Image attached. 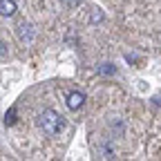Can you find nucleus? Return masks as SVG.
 <instances>
[{"label": "nucleus", "instance_id": "39448f33", "mask_svg": "<svg viewBox=\"0 0 161 161\" xmlns=\"http://www.w3.org/2000/svg\"><path fill=\"white\" fill-rule=\"evenodd\" d=\"M5 56H7V47L0 43V58H5Z\"/></svg>", "mask_w": 161, "mask_h": 161}, {"label": "nucleus", "instance_id": "20e7f679", "mask_svg": "<svg viewBox=\"0 0 161 161\" xmlns=\"http://www.w3.org/2000/svg\"><path fill=\"white\" fill-rule=\"evenodd\" d=\"M14 116H16V108H11V110H9V114H7V121H5L7 125H11V123H14Z\"/></svg>", "mask_w": 161, "mask_h": 161}, {"label": "nucleus", "instance_id": "f257e3e1", "mask_svg": "<svg viewBox=\"0 0 161 161\" xmlns=\"http://www.w3.org/2000/svg\"><path fill=\"white\" fill-rule=\"evenodd\" d=\"M38 128L45 134H49V136H56V134H60L65 130V119L58 112H54V110H45L38 116Z\"/></svg>", "mask_w": 161, "mask_h": 161}, {"label": "nucleus", "instance_id": "f03ea898", "mask_svg": "<svg viewBox=\"0 0 161 161\" xmlns=\"http://www.w3.org/2000/svg\"><path fill=\"white\" fill-rule=\"evenodd\" d=\"M65 103H67L69 110H78V108H83V105H85V94H83V92H78V90H74V92L67 94Z\"/></svg>", "mask_w": 161, "mask_h": 161}, {"label": "nucleus", "instance_id": "7ed1b4c3", "mask_svg": "<svg viewBox=\"0 0 161 161\" xmlns=\"http://www.w3.org/2000/svg\"><path fill=\"white\" fill-rule=\"evenodd\" d=\"M16 14V0H0V16H14Z\"/></svg>", "mask_w": 161, "mask_h": 161}, {"label": "nucleus", "instance_id": "423d86ee", "mask_svg": "<svg viewBox=\"0 0 161 161\" xmlns=\"http://www.w3.org/2000/svg\"><path fill=\"white\" fill-rule=\"evenodd\" d=\"M103 16H101V11H94V16H92V23H96V20H101Z\"/></svg>", "mask_w": 161, "mask_h": 161}]
</instances>
